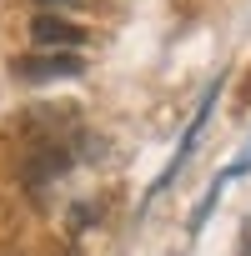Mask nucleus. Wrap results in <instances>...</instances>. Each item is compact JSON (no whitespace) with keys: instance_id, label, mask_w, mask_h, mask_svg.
<instances>
[{"instance_id":"f257e3e1","label":"nucleus","mask_w":251,"mask_h":256,"mask_svg":"<svg viewBox=\"0 0 251 256\" xmlns=\"http://www.w3.org/2000/svg\"><path fill=\"white\" fill-rule=\"evenodd\" d=\"M216 96H221V80H216V86H211V90L201 96V110L191 116V126H186V136H181V146H176V156H171V166L161 171V181L151 186V196H161V191H166V186L176 181V171H181V166L191 161V151H196V141H201V131H206V116L216 110Z\"/></svg>"},{"instance_id":"f03ea898","label":"nucleus","mask_w":251,"mask_h":256,"mask_svg":"<svg viewBox=\"0 0 251 256\" xmlns=\"http://www.w3.org/2000/svg\"><path fill=\"white\" fill-rule=\"evenodd\" d=\"M20 80H66V76H80V56H50V50H36V56H20L10 66Z\"/></svg>"},{"instance_id":"7ed1b4c3","label":"nucleus","mask_w":251,"mask_h":256,"mask_svg":"<svg viewBox=\"0 0 251 256\" xmlns=\"http://www.w3.org/2000/svg\"><path fill=\"white\" fill-rule=\"evenodd\" d=\"M30 36H36L40 50H70V46L86 40V30L70 26V20H60V16H36V20H30Z\"/></svg>"},{"instance_id":"20e7f679","label":"nucleus","mask_w":251,"mask_h":256,"mask_svg":"<svg viewBox=\"0 0 251 256\" xmlns=\"http://www.w3.org/2000/svg\"><path fill=\"white\" fill-rule=\"evenodd\" d=\"M246 171H251V151H246V156H241V161H236V166H231L221 181H231V176H246Z\"/></svg>"},{"instance_id":"39448f33","label":"nucleus","mask_w":251,"mask_h":256,"mask_svg":"<svg viewBox=\"0 0 251 256\" xmlns=\"http://www.w3.org/2000/svg\"><path fill=\"white\" fill-rule=\"evenodd\" d=\"M40 6H76V0H40Z\"/></svg>"},{"instance_id":"423d86ee","label":"nucleus","mask_w":251,"mask_h":256,"mask_svg":"<svg viewBox=\"0 0 251 256\" xmlns=\"http://www.w3.org/2000/svg\"><path fill=\"white\" fill-rule=\"evenodd\" d=\"M6 256H20V251H6Z\"/></svg>"},{"instance_id":"0eeeda50","label":"nucleus","mask_w":251,"mask_h":256,"mask_svg":"<svg viewBox=\"0 0 251 256\" xmlns=\"http://www.w3.org/2000/svg\"><path fill=\"white\" fill-rule=\"evenodd\" d=\"M66 256H76V251H66Z\"/></svg>"}]
</instances>
